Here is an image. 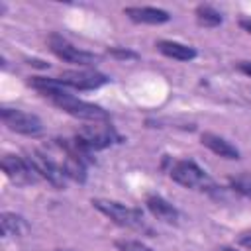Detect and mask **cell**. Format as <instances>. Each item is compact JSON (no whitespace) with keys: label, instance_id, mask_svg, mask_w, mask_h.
Masks as SVG:
<instances>
[{"label":"cell","instance_id":"cell-1","mask_svg":"<svg viewBox=\"0 0 251 251\" xmlns=\"http://www.w3.org/2000/svg\"><path fill=\"white\" fill-rule=\"evenodd\" d=\"M92 206L98 212H102L106 218H110L114 224L122 226V227H129V229H135V231H149V227L145 226L143 214L137 208H129V206H126L122 202L104 200V198H94Z\"/></svg>","mask_w":251,"mask_h":251},{"label":"cell","instance_id":"cell-2","mask_svg":"<svg viewBox=\"0 0 251 251\" xmlns=\"http://www.w3.org/2000/svg\"><path fill=\"white\" fill-rule=\"evenodd\" d=\"M49 100L61 108L63 112L78 118V120H86V122H108V112L92 102L80 100L76 96H73L69 90H59L55 94L49 96Z\"/></svg>","mask_w":251,"mask_h":251},{"label":"cell","instance_id":"cell-3","mask_svg":"<svg viewBox=\"0 0 251 251\" xmlns=\"http://www.w3.org/2000/svg\"><path fill=\"white\" fill-rule=\"evenodd\" d=\"M169 176L184 188H194V190H212L214 188L212 178L192 159L173 161L169 167Z\"/></svg>","mask_w":251,"mask_h":251},{"label":"cell","instance_id":"cell-4","mask_svg":"<svg viewBox=\"0 0 251 251\" xmlns=\"http://www.w3.org/2000/svg\"><path fill=\"white\" fill-rule=\"evenodd\" d=\"M75 139L86 149V151H100L110 147L112 143L122 141V137L116 133V129L108 124V122H92L90 126H82Z\"/></svg>","mask_w":251,"mask_h":251},{"label":"cell","instance_id":"cell-5","mask_svg":"<svg viewBox=\"0 0 251 251\" xmlns=\"http://www.w3.org/2000/svg\"><path fill=\"white\" fill-rule=\"evenodd\" d=\"M25 159L33 167V171L37 173L39 178H45L55 188H63L65 186V178L67 176H65L63 169H61V165L57 163V159L51 157L47 151H43V149H27L25 151Z\"/></svg>","mask_w":251,"mask_h":251},{"label":"cell","instance_id":"cell-6","mask_svg":"<svg viewBox=\"0 0 251 251\" xmlns=\"http://www.w3.org/2000/svg\"><path fill=\"white\" fill-rule=\"evenodd\" d=\"M47 43H49V49L59 57V59H63V61H67V63H73V65H78V67H90V65H94L100 57L98 55H94V53H90V51H84V49H78V47H75L73 43H69L63 35H59V33H51L49 37H47Z\"/></svg>","mask_w":251,"mask_h":251},{"label":"cell","instance_id":"cell-7","mask_svg":"<svg viewBox=\"0 0 251 251\" xmlns=\"http://www.w3.org/2000/svg\"><path fill=\"white\" fill-rule=\"evenodd\" d=\"M0 116H2V122L8 129L22 133V135H37L43 129L41 120L37 116L24 112V110H18V108H2Z\"/></svg>","mask_w":251,"mask_h":251},{"label":"cell","instance_id":"cell-8","mask_svg":"<svg viewBox=\"0 0 251 251\" xmlns=\"http://www.w3.org/2000/svg\"><path fill=\"white\" fill-rule=\"evenodd\" d=\"M57 80L75 90H94L108 82V76L98 71H65L57 76Z\"/></svg>","mask_w":251,"mask_h":251},{"label":"cell","instance_id":"cell-9","mask_svg":"<svg viewBox=\"0 0 251 251\" xmlns=\"http://www.w3.org/2000/svg\"><path fill=\"white\" fill-rule=\"evenodd\" d=\"M2 171L16 184H31L39 178L37 173L33 171V167L27 163V159L20 157V155H10V153L4 155L2 157Z\"/></svg>","mask_w":251,"mask_h":251},{"label":"cell","instance_id":"cell-10","mask_svg":"<svg viewBox=\"0 0 251 251\" xmlns=\"http://www.w3.org/2000/svg\"><path fill=\"white\" fill-rule=\"evenodd\" d=\"M124 14L135 22V24H165L171 20V14L167 10L161 8H153V6H127L124 8Z\"/></svg>","mask_w":251,"mask_h":251},{"label":"cell","instance_id":"cell-11","mask_svg":"<svg viewBox=\"0 0 251 251\" xmlns=\"http://www.w3.org/2000/svg\"><path fill=\"white\" fill-rule=\"evenodd\" d=\"M145 204H147V210H149L157 220H161V222H165V224H176V222H178V210H176L169 200H165L163 196L151 194V196H147Z\"/></svg>","mask_w":251,"mask_h":251},{"label":"cell","instance_id":"cell-12","mask_svg":"<svg viewBox=\"0 0 251 251\" xmlns=\"http://www.w3.org/2000/svg\"><path fill=\"white\" fill-rule=\"evenodd\" d=\"M200 141H202L204 147H208L212 153H216V155H220V157H224V159H239L237 147H233L229 141H226L224 137H220V135H216V133L206 131V133H202Z\"/></svg>","mask_w":251,"mask_h":251},{"label":"cell","instance_id":"cell-13","mask_svg":"<svg viewBox=\"0 0 251 251\" xmlns=\"http://www.w3.org/2000/svg\"><path fill=\"white\" fill-rule=\"evenodd\" d=\"M157 49L171 57V59H176V61H192L196 57V49L190 47V45H184V43H178V41H169V39H161L157 41Z\"/></svg>","mask_w":251,"mask_h":251},{"label":"cell","instance_id":"cell-14","mask_svg":"<svg viewBox=\"0 0 251 251\" xmlns=\"http://www.w3.org/2000/svg\"><path fill=\"white\" fill-rule=\"evenodd\" d=\"M0 224H2V233L6 237H10V235H24L29 229L27 222L22 216L12 214V212H4L2 218H0Z\"/></svg>","mask_w":251,"mask_h":251},{"label":"cell","instance_id":"cell-15","mask_svg":"<svg viewBox=\"0 0 251 251\" xmlns=\"http://www.w3.org/2000/svg\"><path fill=\"white\" fill-rule=\"evenodd\" d=\"M194 16H196V22H198L200 25H204V27H216V25L222 24V14H220L214 6H210V4H200V6H196Z\"/></svg>","mask_w":251,"mask_h":251},{"label":"cell","instance_id":"cell-16","mask_svg":"<svg viewBox=\"0 0 251 251\" xmlns=\"http://www.w3.org/2000/svg\"><path fill=\"white\" fill-rule=\"evenodd\" d=\"M229 186H231L235 192H239V194L251 198V173H241V175L231 176V178H229Z\"/></svg>","mask_w":251,"mask_h":251},{"label":"cell","instance_id":"cell-17","mask_svg":"<svg viewBox=\"0 0 251 251\" xmlns=\"http://www.w3.org/2000/svg\"><path fill=\"white\" fill-rule=\"evenodd\" d=\"M114 245L118 247V251H153L149 245H145L137 239H116Z\"/></svg>","mask_w":251,"mask_h":251},{"label":"cell","instance_id":"cell-18","mask_svg":"<svg viewBox=\"0 0 251 251\" xmlns=\"http://www.w3.org/2000/svg\"><path fill=\"white\" fill-rule=\"evenodd\" d=\"M108 53L116 59H137L139 55L135 51H129V49H122V47H110Z\"/></svg>","mask_w":251,"mask_h":251},{"label":"cell","instance_id":"cell-19","mask_svg":"<svg viewBox=\"0 0 251 251\" xmlns=\"http://www.w3.org/2000/svg\"><path fill=\"white\" fill-rule=\"evenodd\" d=\"M237 243H239L241 247H245V249H251V231H243V233H239Z\"/></svg>","mask_w":251,"mask_h":251},{"label":"cell","instance_id":"cell-20","mask_svg":"<svg viewBox=\"0 0 251 251\" xmlns=\"http://www.w3.org/2000/svg\"><path fill=\"white\" fill-rule=\"evenodd\" d=\"M237 69H239L243 75L251 76V61H241V63H237Z\"/></svg>","mask_w":251,"mask_h":251},{"label":"cell","instance_id":"cell-21","mask_svg":"<svg viewBox=\"0 0 251 251\" xmlns=\"http://www.w3.org/2000/svg\"><path fill=\"white\" fill-rule=\"evenodd\" d=\"M239 25H241V27H243L247 33H251V18H247V20H241V22H239Z\"/></svg>","mask_w":251,"mask_h":251},{"label":"cell","instance_id":"cell-22","mask_svg":"<svg viewBox=\"0 0 251 251\" xmlns=\"http://www.w3.org/2000/svg\"><path fill=\"white\" fill-rule=\"evenodd\" d=\"M220 251H235V249H233V247H222Z\"/></svg>","mask_w":251,"mask_h":251},{"label":"cell","instance_id":"cell-23","mask_svg":"<svg viewBox=\"0 0 251 251\" xmlns=\"http://www.w3.org/2000/svg\"><path fill=\"white\" fill-rule=\"evenodd\" d=\"M55 251H69V249H55Z\"/></svg>","mask_w":251,"mask_h":251}]
</instances>
